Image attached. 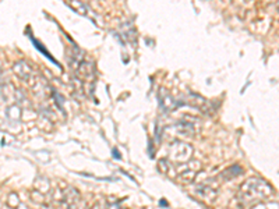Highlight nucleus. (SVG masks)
<instances>
[{
    "label": "nucleus",
    "instance_id": "f03ea898",
    "mask_svg": "<svg viewBox=\"0 0 279 209\" xmlns=\"http://www.w3.org/2000/svg\"><path fill=\"white\" fill-rule=\"evenodd\" d=\"M192 154V146L184 142H180V141L173 142L169 148V158L175 162H187L190 159Z\"/></svg>",
    "mask_w": 279,
    "mask_h": 209
},
{
    "label": "nucleus",
    "instance_id": "20e7f679",
    "mask_svg": "<svg viewBox=\"0 0 279 209\" xmlns=\"http://www.w3.org/2000/svg\"><path fill=\"white\" fill-rule=\"evenodd\" d=\"M196 193H197L203 199L208 201V202H213L215 198H216V195H218L216 188H212L211 186H208V184H203V186L197 187Z\"/></svg>",
    "mask_w": 279,
    "mask_h": 209
},
{
    "label": "nucleus",
    "instance_id": "7ed1b4c3",
    "mask_svg": "<svg viewBox=\"0 0 279 209\" xmlns=\"http://www.w3.org/2000/svg\"><path fill=\"white\" fill-rule=\"evenodd\" d=\"M14 73H16L22 81L28 82L31 86H35L37 84H39V80H37V74L35 71L31 69V66L25 63V62H18L14 65Z\"/></svg>",
    "mask_w": 279,
    "mask_h": 209
},
{
    "label": "nucleus",
    "instance_id": "f257e3e1",
    "mask_svg": "<svg viewBox=\"0 0 279 209\" xmlns=\"http://www.w3.org/2000/svg\"><path fill=\"white\" fill-rule=\"evenodd\" d=\"M274 190L261 178H249L239 188V198L243 204H256L264 199L271 198Z\"/></svg>",
    "mask_w": 279,
    "mask_h": 209
},
{
    "label": "nucleus",
    "instance_id": "39448f33",
    "mask_svg": "<svg viewBox=\"0 0 279 209\" xmlns=\"http://www.w3.org/2000/svg\"><path fill=\"white\" fill-rule=\"evenodd\" d=\"M33 42L35 43V45H37V49H38V50H41V52H42V53H44L45 56H46V57H48V59H50V60H52V62H55V60L52 59V56H50V54L48 53V52H46V50H45L44 48H42V45H41V43L37 42V41H35V39H34V38H33ZM55 63H56V62H55Z\"/></svg>",
    "mask_w": 279,
    "mask_h": 209
},
{
    "label": "nucleus",
    "instance_id": "423d86ee",
    "mask_svg": "<svg viewBox=\"0 0 279 209\" xmlns=\"http://www.w3.org/2000/svg\"><path fill=\"white\" fill-rule=\"evenodd\" d=\"M94 209H102V206H101V205H98L97 208H94Z\"/></svg>",
    "mask_w": 279,
    "mask_h": 209
}]
</instances>
